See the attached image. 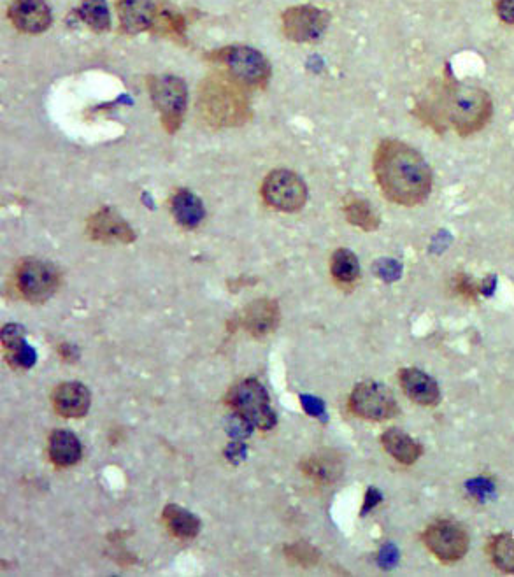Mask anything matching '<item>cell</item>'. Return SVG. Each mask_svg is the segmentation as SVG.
<instances>
[{
	"instance_id": "6da1fadb",
	"label": "cell",
	"mask_w": 514,
	"mask_h": 577,
	"mask_svg": "<svg viewBox=\"0 0 514 577\" xmlns=\"http://www.w3.org/2000/svg\"><path fill=\"white\" fill-rule=\"evenodd\" d=\"M374 176L386 199L399 206H420L434 186V174L422 153L397 139H383L378 144Z\"/></svg>"
},
{
	"instance_id": "7a4b0ae2",
	"label": "cell",
	"mask_w": 514,
	"mask_h": 577,
	"mask_svg": "<svg viewBox=\"0 0 514 577\" xmlns=\"http://www.w3.org/2000/svg\"><path fill=\"white\" fill-rule=\"evenodd\" d=\"M444 122L460 137H471L492 120V99L479 86L450 83L443 88Z\"/></svg>"
},
{
	"instance_id": "3957f363",
	"label": "cell",
	"mask_w": 514,
	"mask_h": 577,
	"mask_svg": "<svg viewBox=\"0 0 514 577\" xmlns=\"http://www.w3.org/2000/svg\"><path fill=\"white\" fill-rule=\"evenodd\" d=\"M230 78L206 79L200 86V116L215 127H237L248 120L250 106Z\"/></svg>"
},
{
	"instance_id": "277c9868",
	"label": "cell",
	"mask_w": 514,
	"mask_h": 577,
	"mask_svg": "<svg viewBox=\"0 0 514 577\" xmlns=\"http://www.w3.org/2000/svg\"><path fill=\"white\" fill-rule=\"evenodd\" d=\"M209 60L220 65L227 72V78L239 86L248 88H264L271 78L269 60L250 46H227L222 50L213 51Z\"/></svg>"
},
{
	"instance_id": "5b68a950",
	"label": "cell",
	"mask_w": 514,
	"mask_h": 577,
	"mask_svg": "<svg viewBox=\"0 0 514 577\" xmlns=\"http://www.w3.org/2000/svg\"><path fill=\"white\" fill-rule=\"evenodd\" d=\"M227 402L237 414H241L253 427L260 430H271L278 423V416L272 409L271 397L258 379H243L232 386Z\"/></svg>"
},
{
	"instance_id": "8992f818",
	"label": "cell",
	"mask_w": 514,
	"mask_h": 577,
	"mask_svg": "<svg viewBox=\"0 0 514 577\" xmlns=\"http://www.w3.org/2000/svg\"><path fill=\"white\" fill-rule=\"evenodd\" d=\"M151 100L160 113L165 132L174 134L181 127L188 104V88L176 76H153L148 79Z\"/></svg>"
},
{
	"instance_id": "52a82bcc",
	"label": "cell",
	"mask_w": 514,
	"mask_h": 577,
	"mask_svg": "<svg viewBox=\"0 0 514 577\" xmlns=\"http://www.w3.org/2000/svg\"><path fill=\"white\" fill-rule=\"evenodd\" d=\"M351 413L369 421L392 420L399 414V402L385 385L364 381L353 388L350 395Z\"/></svg>"
},
{
	"instance_id": "ba28073f",
	"label": "cell",
	"mask_w": 514,
	"mask_h": 577,
	"mask_svg": "<svg viewBox=\"0 0 514 577\" xmlns=\"http://www.w3.org/2000/svg\"><path fill=\"white\" fill-rule=\"evenodd\" d=\"M262 195L265 204L281 213H297L307 202V186L292 171L276 169L264 179Z\"/></svg>"
},
{
	"instance_id": "9c48e42d",
	"label": "cell",
	"mask_w": 514,
	"mask_h": 577,
	"mask_svg": "<svg viewBox=\"0 0 514 577\" xmlns=\"http://www.w3.org/2000/svg\"><path fill=\"white\" fill-rule=\"evenodd\" d=\"M16 288L25 299L34 304H43L60 286V272L55 265L27 258L16 267Z\"/></svg>"
},
{
	"instance_id": "30bf717a",
	"label": "cell",
	"mask_w": 514,
	"mask_h": 577,
	"mask_svg": "<svg viewBox=\"0 0 514 577\" xmlns=\"http://www.w3.org/2000/svg\"><path fill=\"white\" fill-rule=\"evenodd\" d=\"M329 25V11L315 6H293L281 16L283 34L293 43H316L325 36Z\"/></svg>"
},
{
	"instance_id": "8fae6325",
	"label": "cell",
	"mask_w": 514,
	"mask_h": 577,
	"mask_svg": "<svg viewBox=\"0 0 514 577\" xmlns=\"http://www.w3.org/2000/svg\"><path fill=\"white\" fill-rule=\"evenodd\" d=\"M423 542L437 560L453 563L469 551V534L455 521H437L423 532Z\"/></svg>"
},
{
	"instance_id": "7c38bea8",
	"label": "cell",
	"mask_w": 514,
	"mask_h": 577,
	"mask_svg": "<svg viewBox=\"0 0 514 577\" xmlns=\"http://www.w3.org/2000/svg\"><path fill=\"white\" fill-rule=\"evenodd\" d=\"M86 234L93 241L108 244H130L136 241V232L129 221L111 207H102L86 221Z\"/></svg>"
},
{
	"instance_id": "4fadbf2b",
	"label": "cell",
	"mask_w": 514,
	"mask_h": 577,
	"mask_svg": "<svg viewBox=\"0 0 514 577\" xmlns=\"http://www.w3.org/2000/svg\"><path fill=\"white\" fill-rule=\"evenodd\" d=\"M9 20L23 34H41L50 29L53 16L44 0H13L9 6Z\"/></svg>"
},
{
	"instance_id": "5bb4252c",
	"label": "cell",
	"mask_w": 514,
	"mask_h": 577,
	"mask_svg": "<svg viewBox=\"0 0 514 577\" xmlns=\"http://www.w3.org/2000/svg\"><path fill=\"white\" fill-rule=\"evenodd\" d=\"M116 13L125 34H141L153 29L158 16L153 0H116Z\"/></svg>"
},
{
	"instance_id": "9a60e30c",
	"label": "cell",
	"mask_w": 514,
	"mask_h": 577,
	"mask_svg": "<svg viewBox=\"0 0 514 577\" xmlns=\"http://www.w3.org/2000/svg\"><path fill=\"white\" fill-rule=\"evenodd\" d=\"M399 383L409 399L418 406L434 407L441 402V390L436 379L430 378L429 374L407 367L399 371Z\"/></svg>"
},
{
	"instance_id": "2e32d148",
	"label": "cell",
	"mask_w": 514,
	"mask_h": 577,
	"mask_svg": "<svg viewBox=\"0 0 514 577\" xmlns=\"http://www.w3.org/2000/svg\"><path fill=\"white\" fill-rule=\"evenodd\" d=\"M53 407L64 418H83L90 404L92 395L90 390L81 383H62L53 390Z\"/></svg>"
},
{
	"instance_id": "e0dca14e",
	"label": "cell",
	"mask_w": 514,
	"mask_h": 577,
	"mask_svg": "<svg viewBox=\"0 0 514 577\" xmlns=\"http://www.w3.org/2000/svg\"><path fill=\"white\" fill-rule=\"evenodd\" d=\"M23 337H25V328L22 325L9 323L2 328V348L6 353V360L11 367H16V369H30L37 360L36 351L25 342Z\"/></svg>"
},
{
	"instance_id": "ac0fdd59",
	"label": "cell",
	"mask_w": 514,
	"mask_h": 577,
	"mask_svg": "<svg viewBox=\"0 0 514 577\" xmlns=\"http://www.w3.org/2000/svg\"><path fill=\"white\" fill-rule=\"evenodd\" d=\"M302 471L307 478L313 479L318 485H332L343 476V458L337 451L323 449L307 458L302 464Z\"/></svg>"
},
{
	"instance_id": "d6986e66",
	"label": "cell",
	"mask_w": 514,
	"mask_h": 577,
	"mask_svg": "<svg viewBox=\"0 0 514 577\" xmlns=\"http://www.w3.org/2000/svg\"><path fill=\"white\" fill-rule=\"evenodd\" d=\"M243 327L255 337L271 334L279 323V307L274 300L260 299L244 309Z\"/></svg>"
},
{
	"instance_id": "ffe728a7",
	"label": "cell",
	"mask_w": 514,
	"mask_h": 577,
	"mask_svg": "<svg viewBox=\"0 0 514 577\" xmlns=\"http://www.w3.org/2000/svg\"><path fill=\"white\" fill-rule=\"evenodd\" d=\"M381 444L386 453L399 464L413 465L422 456V446L400 428H388L381 435Z\"/></svg>"
},
{
	"instance_id": "44dd1931",
	"label": "cell",
	"mask_w": 514,
	"mask_h": 577,
	"mask_svg": "<svg viewBox=\"0 0 514 577\" xmlns=\"http://www.w3.org/2000/svg\"><path fill=\"white\" fill-rule=\"evenodd\" d=\"M50 460L57 467H72L83 455V446L78 437L69 430H55L48 441Z\"/></svg>"
},
{
	"instance_id": "7402d4cb",
	"label": "cell",
	"mask_w": 514,
	"mask_h": 577,
	"mask_svg": "<svg viewBox=\"0 0 514 577\" xmlns=\"http://www.w3.org/2000/svg\"><path fill=\"white\" fill-rule=\"evenodd\" d=\"M171 213L174 220L185 228L199 227L200 221L204 220V216H206L202 200L185 188L174 192L172 195Z\"/></svg>"
},
{
	"instance_id": "603a6c76",
	"label": "cell",
	"mask_w": 514,
	"mask_h": 577,
	"mask_svg": "<svg viewBox=\"0 0 514 577\" xmlns=\"http://www.w3.org/2000/svg\"><path fill=\"white\" fill-rule=\"evenodd\" d=\"M165 527L171 530L172 535L179 539H193L200 532V520L195 514L186 511L185 507L178 504H167L162 513Z\"/></svg>"
},
{
	"instance_id": "cb8c5ba5",
	"label": "cell",
	"mask_w": 514,
	"mask_h": 577,
	"mask_svg": "<svg viewBox=\"0 0 514 577\" xmlns=\"http://www.w3.org/2000/svg\"><path fill=\"white\" fill-rule=\"evenodd\" d=\"M343 211L346 220H348V223H351L353 227L365 230V232L378 230L379 216L367 200L351 197V199L346 200Z\"/></svg>"
},
{
	"instance_id": "d4e9b609",
	"label": "cell",
	"mask_w": 514,
	"mask_h": 577,
	"mask_svg": "<svg viewBox=\"0 0 514 577\" xmlns=\"http://www.w3.org/2000/svg\"><path fill=\"white\" fill-rule=\"evenodd\" d=\"M330 272L339 285H353L360 276L357 255L346 248L334 251L330 258Z\"/></svg>"
},
{
	"instance_id": "484cf974",
	"label": "cell",
	"mask_w": 514,
	"mask_h": 577,
	"mask_svg": "<svg viewBox=\"0 0 514 577\" xmlns=\"http://www.w3.org/2000/svg\"><path fill=\"white\" fill-rule=\"evenodd\" d=\"M78 18L95 32H106L111 27L106 0H81L78 6Z\"/></svg>"
},
{
	"instance_id": "4316f807",
	"label": "cell",
	"mask_w": 514,
	"mask_h": 577,
	"mask_svg": "<svg viewBox=\"0 0 514 577\" xmlns=\"http://www.w3.org/2000/svg\"><path fill=\"white\" fill-rule=\"evenodd\" d=\"M488 553L492 558L493 565L502 572L507 574H514V535L509 532L495 535L490 546H488Z\"/></svg>"
},
{
	"instance_id": "83f0119b",
	"label": "cell",
	"mask_w": 514,
	"mask_h": 577,
	"mask_svg": "<svg viewBox=\"0 0 514 577\" xmlns=\"http://www.w3.org/2000/svg\"><path fill=\"white\" fill-rule=\"evenodd\" d=\"M285 556L288 562L293 563V565H299V567H304V569L315 567V565H318V562L322 560L320 551H318L313 544L302 541L290 544V546H285Z\"/></svg>"
},
{
	"instance_id": "f1b7e54d",
	"label": "cell",
	"mask_w": 514,
	"mask_h": 577,
	"mask_svg": "<svg viewBox=\"0 0 514 577\" xmlns=\"http://www.w3.org/2000/svg\"><path fill=\"white\" fill-rule=\"evenodd\" d=\"M453 288L458 295H462L465 299H476L483 288H479L474 279L467 278L465 274H460L457 278L453 279Z\"/></svg>"
},
{
	"instance_id": "f546056e",
	"label": "cell",
	"mask_w": 514,
	"mask_h": 577,
	"mask_svg": "<svg viewBox=\"0 0 514 577\" xmlns=\"http://www.w3.org/2000/svg\"><path fill=\"white\" fill-rule=\"evenodd\" d=\"M229 434L232 437H237V439H244V437H248L253 432V425H251L250 421L243 418L241 414H237L234 418H230L229 427Z\"/></svg>"
},
{
	"instance_id": "4dcf8cb0",
	"label": "cell",
	"mask_w": 514,
	"mask_h": 577,
	"mask_svg": "<svg viewBox=\"0 0 514 577\" xmlns=\"http://www.w3.org/2000/svg\"><path fill=\"white\" fill-rule=\"evenodd\" d=\"M495 13L500 22L514 25V0H495Z\"/></svg>"
},
{
	"instance_id": "1f68e13d",
	"label": "cell",
	"mask_w": 514,
	"mask_h": 577,
	"mask_svg": "<svg viewBox=\"0 0 514 577\" xmlns=\"http://www.w3.org/2000/svg\"><path fill=\"white\" fill-rule=\"evenodd\" d=\"M300 402H302V406L306 409V413L313 414V416H320V414L323 413V404L320 400L315 399V397L302 395Z\"/></svg>"
},
{
	"instance_id": "d6a6232c",
	"label": "cell",
	"mask_w": 514,
	"mask_h": 577,
	"mask_svg": "<svg viewBox=\"0 0 514 577\" xmlns=\"http://www.w3.org/2000/svg\"><path fill=\"white\" fill-rule=\"evenodd\" d=\"M244 453H246V448H244L241 442H232L229 448H227V458H229L230 462H234V464H239L241 460L244 458Z\"/></svg>"
},
{
	"instance_id": "836d02e7",
	"label": "cell",
	"mask_w": 514,
	"mask_h": 577,
	"mask_svg": "<svg viewBox=\"0 0 514 577\" xmlns=\"http://www.w3.org/2000/svg\"><path fill=\"white\" fill-rule=\"evenodd\" d=\"M379 502H381V493H379V490L369 488V492H367V497H365L364 509H362V514L369 513L372 507L378 506Z\"/></svg>"
},
{
	"instance_id": "e575fe53",
	"label": "cell",
	"mask_w": 514,
	"mask_h": 577,
	"mask_svg": "<svg viewBox=\"0 0 514 577\" xmlns=\"http://www.w3.org/2000/svg\"><path fill=\"white\" fill-rule=\"evenodd\" d=\"M58 353H60V357L64 358L65 362H76L78 360V350L71 344H67V342L58 346Z\"/></svg>"
},
{
	"instance_id": "d590c367",
	"label": "cell",
	"mask_w": 514,
	"mask_h": 577,
	"mask_svg": "<svg viewBox=\"0 0 514 577\" xmlns=\"http://www.w3.org/2000/svg\"><path fill=\"white\" fill-rule=\"evenodd\" d=\"M379 560H381V565H383V567H386V569H388V567H392L393 562L397 560V551H395V548H393V546H385V548H383V551H381V556H379Z\"/></svg>"
}]
</instances>
